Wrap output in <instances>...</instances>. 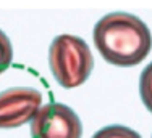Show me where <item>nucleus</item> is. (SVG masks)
I'll use <instances>...</instances> for the list:
<instances>
[{"instance_id":"obj_1","label":"nucleus","mask_w":152,"mask_h":138,"mask_svg":"<svg viewBox=\"0 0 152 138\" xmlns=\"http://www.w3.org/2000/svg\"><path fill=\"white\" fill-rule=\"evenodd\" d=\"M92 40L104 60L118 68L137 66L152 48V34L146 23L125 12L108 13L97 21Z\"/></svg>"},{"instance_id":"obj_2","label":"nucleus","mask_w":152,"mask_h":138,"mask_svg":"<svg viewBox=\"0 0 152 138\" xmlns=\"http://www.w3.org/2000/svg\"><path fill=\"white\" fill-rule=\"evenodd\" d=\"M49 64L58 85L63 88H75L89 79L94 69V56L89 45L81 37L61 34L52 40Z\"/></svg>"},{"instance_id":"obj_3","label":"nucleus","mask_w":152,"mask_h":138,"mask_svg":"<svg viewBox=\"0 0 152 138\" xmlns=\"http://www.w3.org/2000/svg\"><path fill=\"white\" fill-rule=\"evenodd\" d=\"M83 124L70 106L49 103L31 121V138H81Z\"/></svg>"},{"instance_id":"obj_4","label":"nucleus","mask_w":152,"mask_h":138,"mask_svg":"<svg viewBox=\"0 0 152 138\" xmlns=\"http://www.w3.org/2000/svg\"><path fill=\"white\" fill-rule=\"evenodd\" d=\"M42 95L31 87H13L0 93V129L21 127L41 109Z\"/></svg>"},{"instance_id":"obj_5","label":"nucleus","mask_w":152,"mask_h":138,"mask_svg":"<svg viewBox=\"0 0 152 138\" xmlns=\"http://www.w3.org/2000/svg\"><path fill=\"white\" fill-rule=\"evenodd\" d=\"M139 95L146 109L152 112V61L142 69L139 77Z\"/></svg>"},{"instance_id":"obj_6","label":"nucleus","mask_w":152,"mask_h":138,"mask_svg":"<svg viewBox=\"0 0 152 138\" xmlns=\"http://www.w3.org/2000/svg\"><path fill=\"white\" fill-rule=\"evenodd\" d=\"M92 138H141V135L125 125H107L97 130Z\"/></svg>"},{"instance_id":"obj_7","label":"nucleus","mask_w":152,"mask_h":138,"mask_svg":"<svg viewBox=\"0 0 152 138\" xmlns=\"http://www.w3.org/2000/svg\"><path fill=\"white\" fill-rule=\"evenodd\" d=\"M13 63V47L8 35L0 29V74L5 72Z\"/></svg>"}]
</instances>
